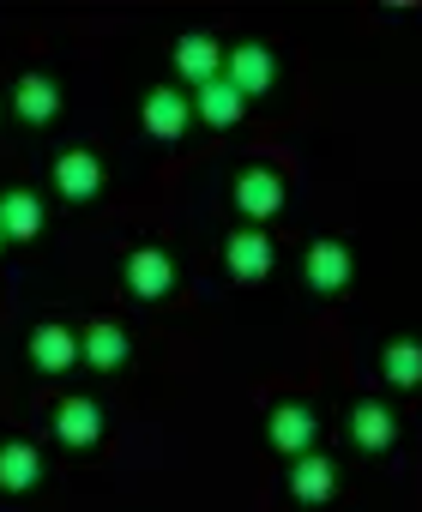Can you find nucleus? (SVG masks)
Returning <instances> with one entry per match:
<instances>
[{"label": "nucleus", "instance_id": "1", "mask_svg": "<svg viewBox=\"0 0 422 512\" xmlns=\"http://www.w3.org/2000/svg\"><path fill=\"white\" fill-rule=\"evenodd\" d=\"M230 85H236L242 97L266 91V85H272V55H266L260 43H242V49L230 55Z\"/></svg>", "mask_w": 422, "mask_h": 512}, {"label": "nucleus", "instance_id": "2", "mask_svg": "<svg viewBox=\"0 0 422 512\" xmlns=\"http://www.w3.org/2000/svg\"><path fill=\"white\" fill-rule=\"evenodd\" d=\"M55 428H61V440H67V446H91V440L103 434V416H97V404H91V398H67V404H61V416H55Z\"/></svg>", "mask_w": 422, "mask_h": 512}, {"label": "nucleus", "instance_id": "3", "mask_svg": "<svg viewBox=\"0 0 422 512\" xmlns=\"http://www.w3.org/2000/svg\"><path fill=\"white\" fill-rule=\"evenodd\" d=\"M127 284H133V296H163L169 290V260L157 247H139L127 260Z\"/></svg>", "mask_w": 422, "mask_h": 512}, {"label": "nucleus", "instance_id": "4", "mask_svg": "<svg viewBox=\"0 0 422 512\" xmlns=\"http://www.w3.org/2000/svg\"><path fill=\"white\" fill-rule=\"evenodd\" d=\"M199 115H205L211 127H230V121L242 115V91H236L230 79H205V85H199Z\"/></svg>", "mask_w": 422, "mask_h": 512}, {"label": "nucleus", "instance_id": "5", "mask_svg": "<svg viewBox=\"0 0 422 512\" xmlns=\"http://www.w3.org/2000/svg\"><path fill=\"white\" fill-rule=\"evenodd\" d=\"M308 278H314V290H344V278H350V253H344L338 241H320V247L308 253Z\"/></svg>", "mask_w": 422, "mask_h": 512}, {"label": "nucleus", "instance_id": "6", "mask_svg": "<svg viewBox=\"0 0 422 512\" xmlns=\"http://www.w3.org/2000/svg\"><path fill=\"white\" fill-rule=\"evenodd\" d=\"M187 97H175V91H157V97H145V127L157 133V139H175L181 127H187Z\"/></svg>", "mask_w": 422, "mask_h": 512}, {"label": "nucleus", "instance_id": "7", "mask_svg": "<svg viewBox=\"0 0 422 512\" xmlns=\"http://www.w3.org/2000/svg\"><path fill=\"white\" fill-rule=\"evenodd\" d=\"M230 272L236 278H266L272 272V241L266 235H236L230 241Z\"/></svg>", "mask_w": 422, "mask_h": 512}, {"label": "nucleus", "instance_id": "8", "mask_svg": "<svg viewBox=\"0 0 422 512\" xmlns=\"http://www.w3.org/2000/svg\"><path fill=\"white\" fill-rule=\"evenodd\" d=\"M37 223H43L37 193H7V199H0V235L25 241V235H37Z\"/></svg>", "mask_w": 422, "mask_h": 512}, {"label": "nucleus", "instance_id": "9", "mask_svg": "<svg viewBox=\"0 0 422 512\" xmlns=\"http://www.w3.org/2000/svg\"><path fill=\"white\" fill-rule=\"evenodd\" d=\"M97 187H103V169H97V157H85V151L61 157V193H67V199H91Z\"/></svg>", "mask_w": 422, "mask_h": 512}, {"label": "nucleus", "instance_id": "10", "mask_svg": "<svg viewBox=\"0 0 422 512\" xmlns=\"http://www.w3.org/2000/svg\"><path fill=\"white\" fill-rule=\"evenodd\" d=\"M175 67H181L193 85H205L211 73H218V49H211L205 37H181V43H175Z\"/></svg>", "mask_w": 422, "mask_h": 512}, {"label": "nucleus", "instance_id": "11", "mask_svg": "<svg viewBox=\"0 0 422 512\" xmlns=\"http://www.w3.org/2000/svg\"><path fill=\"white\" fill-rule=\"evenodd\" d=\"M236 199H242V211H254V217L278 211V175H272V169H254V175H242Z\"/></svg>", "mask_w": 422, "mask_h": 512}, {"label": "nucleus", "instance_id": "12", "mask_svg": "<svg viewBox=\"0 0 422 512\" xmlns=\"http://www.w3.org/2000/svg\"><path fill=\"white\" fill-rule=\"evenodd\" d=\"M31 356H37V368H55V374H61V368H67L79 350H73V332H61V326H43V332L31 338Z\"/></svg>", "mask_w": 422, "mask_h": 512}, {"label": "nucleus", "instance_id": "13", "mask_svg": "<svg viewBox=\"0 0 422 512\" xmlns=\"http://www.w3.org/2000/svg\"><path fill=\"white\" fill-rule=\"evenodd\" d=\"M85 356H91L97 368H121V362H127V332H121V326H91Z\"/></svg>", "mask_w": 422, "mask_h": 512}, {"label": "nucleus", "instance_id": "14", "mask_svg": "<svg viewBox=\"0 0 422 512\" xmlns=\"http://www.w3.org/2000/svg\"><path fill=\"white\" fill-rule=\"evenodd\" d=\"M55 109H61V97H55L49 79H25V85H19V115H25V121H49Z\"/></svg>", "mask_w": 422, "mask_h": 512}, {"label": "nucleus", "instance_id": "15", "mask_svg": "<svg viewBox=\"0 0 422 512\" xmlns=\"http://www.w3.org/2000/svg\"><path fill=\"white\" fill-rule=\"evenodd\" d=\"M272 440H278L284 452H302V446L314 440V422H308V410H278V416H272Z\"/></svg>", "mask_w": 422, "mask_h": 512}, {"label": "nucleus", "instance_id": "16", "mask_svg": "<svg viewBox=\"0 0 422 512\" xmlns=\"http://www.w3.org/2000/svg\"><path fill=\"white\" fill-rule=\"evenodd\" d=\"M0 482H7V488H31L37 482V452L31 446H0Z\"/></svg>", "mask_w": 422, "mask_h": 512}, {"label": "nucleus", "instance_id": "17", "mask_svg": "<svg viewBox=\"0 0 422 512\" xmlns=\"http://www.w3.org/2000/svg\"><path fill=\"white\" fill-rule=\"evenodd\" d=\"M290 488H296L302 500H326V494H332V464H320V458L296 464V470H290Z\"/></svg>", "mask_w": 422, "mask_h": 512}, {"label": "nucleus", "instance_id": "18", "mask_svg": "<svg viewBox=\"0 0 422 512\" xmlns=\"http://www.w3.org/2000/svg\"><path fill=\"white\" fill-rule=\"evenodd\" d=\"M356 440H362L368 452H380V446L392 440V416H386L380 404H362V410H356Z\"/></svg>", "mask_w": 422, "mask_h": 512}, {"label": "nucleus", "instance_id": "19", "mask_svg": "<svg viewBox=\"0 0 422 512\" xmlns=\"http://www.w3.org/2000/svg\"><path fill=\"white\" fill-rule=\"evenodd\" d=\"M386 374H392L398 386H410V380H416V350H410V344H398V350H386Z\"/></svg>", "mask_w": 422, "mask_h": 512}, {"label": "nucleus", "instance_id": "20", "mask_svg": "<svg viewBox=\"0 0 422 512\" xmlns=\"http://www.w3.org/2000/svg\"><path fill=\"white\" fill-rule=\"evenodd\" d=\"M0 241H7V235H0Z\"/></svg>", "mask_w": 422, "mask_h": 512}]
</instances>
